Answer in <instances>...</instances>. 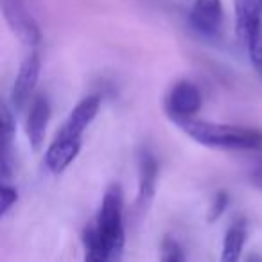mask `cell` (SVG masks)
I'll list each match as a JSON object with an SVG mask.
<instances>
[{
  "instance_id": "cell-1",
  "label": "cell",
  "mask_w": 262,
  "mask_h": 262,
  "mask_svg": "<svg viewBox=\"0 0 262 262\" xmlns=\"http://www.w3.org/2000/svg\"><path fill=\"white\" fill-rule=\"evenodd\" d=\"M180 129L196 140L198 144L214 149L226 151H260L262 149V131L253 127L219 124L210 120L185 119L174 122Z\"/></svg>"
},
{
  "instance_id": "cell-2",
  "label": "cell",
  "mask_w": 262,
  "mask_h": 262,
  "mask_svg": "<svg viewBox=\"0 0 262 262\" xmlns=\"http://www.w3.org/2000/svg\"><path fill=\"white\" fill-rule=\"evenodd\" d=\"M95 228L104 243L106 250L110 253L112 262H117L124 251V194L119 183H113L106 189L101 201Z\"/></svg>"
},
{
  "instance_id": "cell-3",
  "label": "cell",
  "mask_w": 262,
  "mask_h": 262,
  "mask_svg": "<svg viewBox=\"0 0 262 262\" xmlns=\"http://www.w3.org/2000/svg\"><path fill=\"white\" fill-rule=\"evenodd\" d=\"M203 104L201 92L192 81L182 79L174 83L165 95V112L172 122L185 119H194Z\"/></svg>"
},
{
  "instance_id": "cell-4",
  "label": "cell",
  "mask_w": 262,
  "mask_h": 262,
  "mask_svg": "<svg viewBox=\"0 0 262 262\" xmlns=\"http://www.w3.org/2000/svg\"><path fill=\"white\" fill-rule=\"evenodd\" d=\"M0 8H2V16L6 24L22 43L36 45L40 41V27L33 15L27 11L26 0H0Z\"/></svg>"
},
{
  "instance_id": "cell-5",
  "label": "cell",
  "mask_w": 262,
  "mask_h": 262,
  "mask_svg": "<svg viewBox=\"0 0 262 262\" xmlns=\"http://www.w3.org/2000/svg\"><path fill=\"white\" fill-rule=\"evenodd\" d=\"M189 20L198 34L205 38H217L225 22L223 0H194Z\"/></svg>"
},
{
  "instance_id": "cell-6",
  "label": "cell",
  "mask_w": 262,
  "mask_h": 262,
  "mask_svg": "<svg viewBox=\"0 0 262 262\" xmlns=\"http://www.w3.org/2000/svg\"><path fill=\"white\" fill-rule=\"evenodd\" d=\"M40 70H41V59L38 56V52H31L24 58V61L20 63L18 74H16V79L13 83L11 88V108L15 112L26 108V104L29 102V99L33 97L34 88L40 79Z\"/></svg>"
},
{
  "instance_id": "cell-7",
  "label": "cell",
  "mask_w": 262,
  "mask_h": 262,
  "mask_svg": "<svg viewBox=\"0 0 262 262\" xmlns=\"http://www.w3.org/2000/svg\"><path fill=\"white\" fill-rule=\"evenodd\" d=\"M99 108H101V97L99 95H86V97H83L74 106L72 112L67 117V120L63 122V126L59 127L58 137L81 140L83 133L94 122L95 117H97Z\"/></svg>"
},
{
  "instance_id": "cell-8",
  "label": "cell",
  "mask_w": 262,
  "mask_h": 262,
  "mask_svg": "<svg viewBox=\"0 0 262 262\" xmlns=\"http://www.w3.org/2000/svg\"><path fill=\"white\" fill-rule=\"evenodd\" d=\"M49 122H51V102L45 95H38L31 102L29 115L26 119V135L33 151H40L43 146Z\"/></svg>"
},
{
  "instance_id": "cell-9",
  "label": "cell",
  "mask_w": 262,
  "mask_h": 262,
  "mask_svg": "<svg viewBox=\"0 0 262 262\" xmlns=\"http://www.w3.org/2000/svg\"><path fill=\"white\" fill-rule=\"evenodd\" d=\"M158 185V162L149 149H144L139 155V194L137 207L146 210L151 205Z\"/></svg>"
},
{
  "instance_id": "cell-10",
  "label": "cell",
  "mask_w": 262,
  "mask_h": 262,
  "mask_svg": "<svg viewBox=\"0 0 262 262\" xmlns=\"http://www.w3.org/2000/svg\"><path fill=\"white\" fill-rule=\"evenodd\" d=\"M79 151L81 140H72L56 135V139L52 140V144L45 151V165L51 172L59 174L76 160Z\"/></svg>"
},
{
  "instance_id": "cell-11",
  "label": "cell",
  "mask_w": 262,
  "mask_h": 262,
  "mask_svg": "<svg viewBox=\"0 0 262 262\" xmlns=\"http://www.w3.org/2000/svg\"><path fill=\"white\" fill-rule=\"evenodd\" d=\"M0 122H2V153H0V176L2 182L11 176L13 171V142H15L16 133V120H15V110L9 104H2L0 108Z\"/></svg>"
},
{
  "instance_id": "cell-12",
  "label": "cell",
  "mask_w": 262,
  "mask_h": 262,
  "mask_svg": "<svg viewBox=\"0 0 262 262\" xmlns=\"http://www.w3.org/2000/svg\"><path fill=\"white\" fill-rule=\"evenodd\" d=\"M260 18L258 0H235V33L243 45H248Z\"/></svg>"
},
{
  "instance_id": "cell-13",
  "label": "cell",
  "mask_w": 262,
  "mask_h": 262,
  "mask_svg": "<svg viewBox=\"0 0 262 262\" xmlns=\"http://www.w3.org/2000/svg\"><path fill=\"white\" fill-rule=\"evenodd\" d=\"M246 235H248L246 219L235 217L225 233L219 262H239L241 255H243L244 243H246Z\"/></svg>"
},
{
  "instance_id": "cell-14",
  "label": "cell",
  "mask_w": 262,
  "mask_h": 262,
  "mask_svg": "<svg viewBox=\"0 0 262 262\" xmlns=\"http://www.w3.org/2000/svg\"><path fill=\"white\" fill-rule=\"evenodd\" d=\"M83 244H84V262H112L110 253L99 235L95 225H88L83 232Z\"/></svg>"
},
{
  "instance_id": "cell-15",
  "label": "cell",
  "mask_w": 262,
  "mask_h": 262,
  "mask_svg": "<svg viewBox=\"0 0 262 262\" xmlns=\"http://www.w3.org/2000/svg\"><path fill=\"white\" fill-rule=\"evenodd\" d=\"M246 49H248V54H250L251 65H253L255 72L262 77V18H260V24L257 26V29H255V33L251 34Z\"/></svg>"
},
{
  "instance_id": "cell-16",
  "label": "cell",
  "mask_w": 262,
  "mask_h": 262,
  "mask_svg": "<svg viewBox=\"0 0 262 262\" xmlns=\"http://www.w3.org/2000/svg\"><path fill=\"white\" fill-rule=\"evenodd\" d=\"M160 262H187L182 244L174 237H164L160 246Z\"/></svg>"
},
{
  "instance_id": "cell-17",
  "label": "cell",
  "mask_w": 262,
  "mask_h": 262,
  "mask_svg": "<svg viewBox=\"0 0 262 262\" xmlns=\"http://www.w3.org/2000/svg\"><path fill=\"white\" fill-rule=\"evenodd\" d=\"M16 201H18V190L9 183L2 182V185H0V215L4 217L15 207Z\"/></svg>"
},
{
  "instance_id": "cell-18",
  "label": "cell",
  "mask_w": 262,
  "mask_h": 262,
  "mask_svg": "<svg viewBox=\"0 0 262 262\" xmlns=\"http://www.w3.org/2000/svg\"><path fill=\"white\" fill-rule=\"evenodd\" d=\"M228 203H230V196L225 192V190H219V192L215 194L214 198H212L210 207H208V215H207L208 223L217 221V219L221 217L223 214H225Z\"/></svg>"
},
{
  "instance_id": "cell-19",
  "label": "cell",
  "mask_w": 262,
  "mask_h": 262,
  "mask_svg": "<svg viewBox=\"0 0 262 262\" xmlns=\"http://www.w3.org/2000/svg\"><path fill=\"white\" fill-rule=\"evenodd\" d=\"M251 182H253L255 187H262V167L255 169V171L251 172Z\"/></svg>"
},
{
  "instance_id": "cell-20",
  "label": "cell",
  "mask_w": 262,
  "mask_h": 262,
  "mask_svg": "<svg viewBox=\"0 0 262 262\" xmlns=\"http://www.w3.org/2000/svg\"><path fill=\"white\" fill-rule=\"evenodd\" d=\"M244 262H260V258H258V257H255V255H251V257H248Z\"/></svg>"
},
{
  "instance_id": "cell-21",
  "label": "cell",
  "mask_w": 262,
  "mask_h": 262,
  "mask_svg": "<svg viewBox=\"0 0 262 262\" xmlns=\"http://www.w3.org/2000/svg\"><path fill=\"white\" fill-rule=\"evenodd\" d=\"M258 6H260V15H262V0H258Z\"/></svg>"
}]
</instances>
